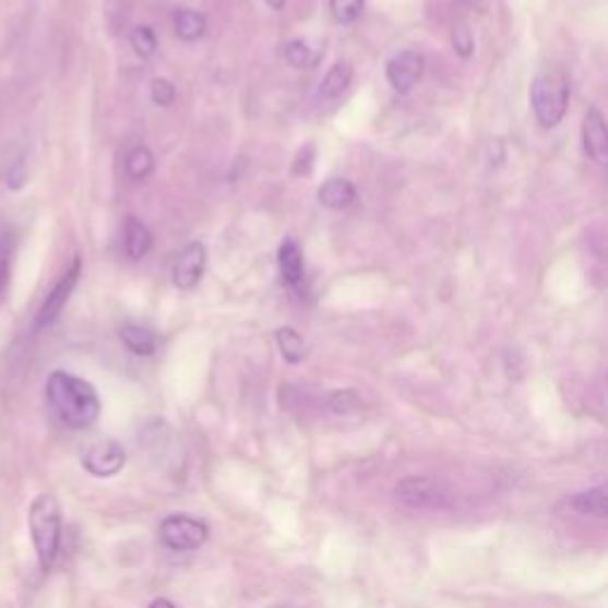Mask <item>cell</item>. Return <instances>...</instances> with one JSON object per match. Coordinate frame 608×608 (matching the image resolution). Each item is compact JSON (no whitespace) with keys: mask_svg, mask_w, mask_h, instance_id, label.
<instances>
[{"mask_svg":"<svg viewBox=\"0 0 608 608\" xmlns=\"http://www.w3.org/2000/svg\"><path fill=\"white\" fill-rule=\"evenodd\" d=\"M46 400L67 428L84 430L98 421L100 397L84 378L67 371H52L46 381Z\"/></svg>","mask_w":608,"mask_h":608,"instance_id":"6da1fadb","label":"cell"},{"mask_svg":"<svg viewBox=\"0 0 608 608\" xmlns=\"http://www.w3.org/2000/svg\"><path fill=\"white\" fill-rule=\"evenodd\" d=\"M26 525H29L32 545L40 571H50L52 563L58 561L60 543H62V509L56 494L40 492L26 513Z\"/></svg>","mask_w":608,"mask_h":608,"instance_id":"7a4b0ae2","label":"cell"},{"mask_svg":"<svg viewBox=\"0 0 608 608\" xmlns=\"http://www.w3.org/2000/svg\"><path fill=\"white\" fill-rule=\"evenodd\" d=\"M571 100V86L569 79L561 72H545L533 81L530 88V103L539 124L545 129L557 127L559 121L569 112Z\"/></svg>","mask_w":608,"mask_h":608,"instance_id":"3957f363","label":"cell"},{"mask_svg":"<svg viewBox=\"0 0 608 608\" xmlns=\"http://www.w3.org/2000/svg\"><path fill=\"white\" fill-rule=\"evenodd\" d=\"M159 537L169 549L193 551L207 543V525L191 516H169L159 525Z\"/></svg>","mask_w":608,"mask_h":608,"instance_id":"277c9868","label":"cell"},{"mask_svg":"<svg viewBox=\"0 0 608 608\" xmlns=\"http://www.w3.org/2000/svg\"><path fill=\"white\" fill-rule=\"evenodd\" d=\"M79 276H81V260L76 257V260L72 262V266L67 269V272L62 274V278L56 283V288H52V290L48 293L46 302L40 305L38 314H36V331L48 329L50 323L62 314L64 305L70 302V297H72V293H74V288H76Z\"/></svg>","mask_w":608,"mask_h":608,"instance_id":"5b68a950","label":"cell"},{"mask_svg":"<svg viewBox=\"0 0 608 608\" xmlns=\"http://www.w3.org/2000/svg\"><path fill=\"white\" fill-rule=\"evenodd\" d=\"M388 81L397 93H409L426 72V58L418 50H402L388 62Z\"/></svg>","mask_w":608,"mask_h":608,"instance_id":"8992f818","label":"cell"},{"mask_svg":"<svg viewBox=\"0 0 608 608\" xmlns=\"http://www.w3.org/2000/svg\"><path fill=\"white\" fill-rule=\"evenodd\" d=\"M124 464H127V452L115 440L93 444V448L84 454V468L96 478H112L124 468Z\"/></svg>","mask_w":608,"mask_h":608,"instance_id":"52a82bcc","label":"cell"},{"mask_svg":"<svg viewBox=\"0 0 608 608\" xmlns=\"http://www.w3.org/2000/svg\"><path fill=\"white\" fill-rule=\"evenodd\" d=\"M205 266H207V250L202 242H191V246H186L179 254L177 264H174V286L179 290H191L195 288L202 274H205Z\"/></svg>","mask_w":608,"mask_h":608,"instance_id":"ba28073f","label":"cell"},{"mask_svg":"<svg viewBox=\"0 0 608 608\" xmlns=\"http://www.w3.org/2000/svg\"><path fill=\"white\" fill-rule=\"evenodd\" d=\"M397 497L404 504H409L414 509H436L442 506V490L438 482H432L428 478H407L397 485Z\"/></svg>","mask_w":608,"mask_h":608,"instance_id":"9c48e42d","label":"cell"},{"mask_svg":"<svg viewBox=\"0 0 608 608\" xmlns=\"http://www.w3.org/2000/svg\"><path fill=\"white\" fill-rule=\"evenodd\" d=\"M583 143H585V153L594 162H599V165H604V162L608 159V131H606V119L597 110V107H592V110L585 117Z\"/></svg>","mask_w":608,"mask_h":608,"instance_id":"30bf717a","label":"cell"},{"mask_svg":"<svg viewBox=\"0 0 608 608\" xmlns=\"http://www.w3.org/2000/svg\"><path fill=\"white\" fill-rule=\"evenodd\" d=\"M278 266H281V276L286 286L297 288L305 278V260H302V250L293 238H286L281 242L278 250Z\"/></svg>","mask_w":608,"mask_h":608,"instance_id":"8fae6325","label":"cell"},{"mask_svg":"<svg viewBox=\"0 0 608 608\" xmlns=\"http://www.w3.org/2000/svg\"><path fill=\"white\" fill-rule=\"evenodd\" d=\"M153 248V234L147 231V226L136 219V216H129L124 224V252L129 260H143V257L151 252Z\"/></svg>","mask_w":608,"mask_h":608,"instance_id":"7c38bea8","label":"cell"},{"mask_svg":"<svg viewBox=\"0 0 608 608\" xmlns=\"http://www.w3.org/2000/svg\"><path fill=\"white\" fill-rule=\"evenodd\" d=\"M357 200L355 186L347 179H331L319 188V202L329 210H345Z\"/></svg>","mask_w":608,"mask_h":608,"instance_id":"4fadbf2b","label":"cell"},{"mask_svg":"<svg viewBox=\"0 0 608 608\" xmlns=\"http://www.w3.org/2000/svg\"><path fill=\"white\" fill-rule=\"evenodd\" d=\"M353 67H349L347 62H335L329 74L323 76L321 81V88H319V96L323 100H335V98H341L343 93L349 88V84H353Z\"/></svg>","mask_w":608,"mask_h":608,"instance_id":"5bb4252c","label":"cell"},{"mask_svg":"<svg viewBox=\"0 0 608 608\" xmlns=\"http://www.w3.org/2000/svg\"><path fill=\"white\" fill-rule=\"evenodd\" d=\"M174 29L181 40H198L207 32V20L195 10H177L174 12Z\"/></svg>","mask_w":608,"mask_h":608,"instance_id":"9a60e30c","label":"cell"},{"mask_svg":"<svg viewBox=\"0 0 608 608\" xmlns=\"http://www.w3.org/2000/svg\"><path fill=\"white\" fill-rule=\"evenodd\" d=\"M119 337L133 355L151 357V355H155V349H157V337L151 331L141 329V326H124V329H121Z\"/></svg>","mask_w":608,"mask_h":608,"instance_id":"2e32d148","label":"cell"},{"mask_svg":"<svg viewBox=\"0 0 608 608\" xmlns=\"http://www.w3.org/2000/svg\"><path fill=\"white\" fill-rule=\"evenodd\" d=\"M153 169H155V157H153L151 151H147L145 145H136L127 155V174H129V179L145 181L153 174Z\"/></svg>","mask_w":608,"mask_h":608,"instance_id":"e0dca14e","label":"cell"},{"mask_svg":"<svg viewBox=\"0 0 608 608\" xmlns=\"http://www.w3.org/2000/svg\"><path fill=\"white\" fill-rule=\"evenodd\" d=\"M15 252H17L15 236H10V234L0 236V297H3L10 288L12 264H15Z\"/></svg>","mask_w":608,"mask_h":608,"instance_id":"ac0fdd59","label":"cell"},{"mask_svg":"<svg viewBox=\"0 0 608 608\" xmlns=\"http://www.w3.org/2000/svg\"><path fill=\"white\" fill-rule=\"evenodd\" d=\"M571 506L580 513H585V516L604 518L606 516V488L604 485H599V488L577 494L571 502Z\"/></svg>","mask_w":608,"mask_h":608,"instance_id":"d6986e66","label":"cell"},{"mask_svg":"<svg viewBox=\"0 0 608 608\" xmlns=\"http://www.w3.org/2000/svg\"><path fill=\"white\" fill-rule=\"evenodd\" d=\"M276 343L281 355L290 363H300L305 359V341L295 329H281L276 333Z\"/></svg>","mask_w":608,"mask_h":608,"instance_id":"ffe728a7","label":"cell"},{"mask_svg":"<svg viewBox=\"0 0 608 608\" xmlns=\"http://www.w3.org/2000/svg\"><path fill=\"white\" fill-rule=\"evenodd\" d=\"M131 46L133 50L139 52L143 60L153 58L157 52V34L151 29V26H136V29L131 32Z\"/></svg>","mask_w":608,"mask_h":608,"instance_id":"44dd1931","label":"cell"},{"mask_svg":"<svg viewBox=\"0 0 608 608\" xmlns=\"http://www.w3.org/2000/svg\"><path fill=\"white\" fill-rule=\"evenodd\" d=\"M331 15L341 24H353L359 20L363 10V0H331Z\"/></svg>","mask_w":608,"mask_h":608,"instance_id":"7402d4cb","label":"cell"},{"mask_svg":"<svg viewBox=\"0 0 608 608\" xmlns=\"http://www.w3.org/2000/svg\"><path fill=\"white\" fill-rule=\"evenodd\" d=\"M283 56H286V60L293 67H297V70H302V67H312L317 62V58L312 56V48H309L305 40H290L286 50H283Z\"/></svg>","mask_w":608,"mask_h":608,"instance_id":"603a6c76","label":"cell"},{"mask_svg":"<svg viewBox=\"0 0 608 608\" xmlns=\"http://www.w3.org/2000/svg\"><path fill=\"white\" fill-rule=\"evenodd\" d=\"M151 96H153L155 105L169 107L174 103V98H177V88H174V84H171V81H167V79H153Z\"/></svg>","mask_w":608,"mask_h":608,"instance_id":"cb8c5ba5","label":"cell"},{"mask_svg":"<svg viewBox=\"0 0 608 608\" xmlns=\"http://www.w3.org/2000/svg\"><path fill=\"white\" fill-rule=\"evenodd\" d=\"M452 46H454V50H456L462 58H470V52H473V36H470L468 26H464V24L454 26V32H452Z\"/></svg>","mask_w":608,"mask_h":608,"instance_id":"d4e9b609","label":"cell"},{"mask_svg":"<svg viewBox=\"0 0 608 608\" xmlns=\"http://www.w3.org/2000/svg\"><path fill=\"white\" fill-rule=\"evenodd\" d=\"M312 167H314V145H307L305 151H300V155H297L293 174L295 177H305V174L312 171Z\"/></svg>","mask_w":608,"mask_h":608,"instance_id":"484cf974","label":"cell"},{"mask_svg":"<svg viewBox=\"0 0 608 608\" xmlns=\"http://www.w3.org/2000/svg\"><path fill=\"white\" fill-rule=\"evenodd\" d=\"M147 608H177L169 599H155Z\"/></svg>","mask_w":608,"mask_h":608,"instance_id":"4316f807","label":"cell"},{"mask_svg":"<svg viewBox=\"0 0 608 608\" xmlns=\"http://www.w3.org/2000/svg\"><path fill=\"white\" fill-rule=\"evenodd\" d=\"M266 3H269V5H272L274 10H281L283 5H286V0H266Z\"/></svg>","mask_w":608,"mask_h":608,"instance_id":"83f0119b","label":"cell"}]
</instances>
